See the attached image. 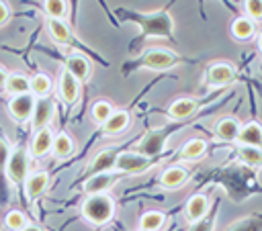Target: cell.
I'll return each instance as SVG.
<instances>
[{"label": "cell", "mask_w": 262, "mask_h": 231, "mask_svg": "<svg viewBox=\"0 0 262 231\" xmlns=\"http://www.w3.org/2000/svg\"><path fill=\"white\" fill-rule=\"evenodd\" d=\"M66 72L76 80V82H88L90 80V76H92V65H90V61L84 57V55H80V53H72V55H68L66 57Z\"/></svg>", "instance_id": "30bf717a"}, {"label": "cell", "mask_w": 262, "mask_h": 231, "mask_svg": "<svg viewBox=\"0 0 262 231\" xmlns=\"http://www.w3.org/2000/svg\"><path fill=\"white\" fill-rule=\"evenodd\" d=\"M231 35H233L235 41H250L256 35V25L250 18L239 16L231 22Z\"/></svg>", "instance_id": "484cf974"}, {"label": "cell", "mask_w": 262, "mask_h": 231, "mask_svg": "<svg viewBox=\"0 0 262 231\" xmlns=\"http://www.w3.org/2000/svg\"><path fill=\"white\" fill-rule=\"evenodd\" d=\"M133 18L141 27V37H170L174 33V18L166 10L133 14Z\"/></svg>", "instance_id": "7a4b0ae2"}, {"label": "cell", "mask_w": 262, "mask_h": 231, "mask_svg": "<svg viewBox=\"0 0 262 231\" xmlns=\"http://www.w3.org/2000/svg\"><path fill=\"white\" fill-rule=\"evenodd\" d=\"M129 123H131V117H129L127 110H115V112L108 117V121L102 123L100 127H102V131H104L106 135H117V133H123V131L129 127Z\"/></svg>", "instance_id": "cb8c5ba5"}, {"label": "cell", "mask_w": 262, "mask_h": 231, "mask_svg": "<svg viewBox=\"0 0 262 231\" xmlns=\"http://www.w3.org/2000/svg\"><path fill=\"white\" fill-rule=\"evenodd\" d=\"M6 76H8V72H6V70L0 65V88L4 86V80H6Z\"/></svg>", "instance_id": "f35d334b"}, {"label": "cell", "mask_w": 262, "mask_h": 231, "mask_svg": "<svg viewBox=\"0 0 262 231\" xmlns=\"http://www.w3.org/2000/svg\"><path fill=\"white\" fill-rule=\"evenodd\" d=\"M4 92L10 96H18V94H29V76L20 74V72H12L6 76L4 80Z\"/></svg>", "instance_id": "44dd1931"}, {"label": "cell", "mask_w": 262, "mask_h": 231, "mask_svg": "<svg viewBox=\"0 0 262 231\" xmlns=\"http://www.w3.org/2000/svg\"><path fill=\"white\" fill-rule=\"evenodd\" d=\"M51 143H53V133H51L49 127L47 129H41V131H35V135L31 139L29 153L33 157H43V155H47L51 151Z\"/></svg>", "instance_id": "ac0fdd59"}, {"label": "cell", "mask_w": 262, "mask_h": 231, "mask_svg": "<svg viewBox=\"0 0 262 231\" xmlns=\"http://www.w3.org/2000/svg\"><path fill=\"white\" fill-rule=\"evenodd\" d=\"M27 225V215L23 211H8L6 217H4V227L8 231H20L23 227Z\"/></svg>", "instance_id": "4dcf8cb0"}, {"label": "cell", "mask_w": 262, "mask_h": 231, "mask_svg": "<svg viewBox=\"0 0 262 231\" xmlns=\"http://www.w3.org/2000/svg\"><path fill=\"white\" fill-rule=\"evenodd\" d=\"M209 213V198L205 194H192L188 200H186V206H184V217L190 225L199 223L201 219H205Z\"/></svg>", "instance_id": "8fae6325"}, {"label": "cell", "mask_w": 262, "mask_h": 231, "mask_svg": "<svg viewBox=\"0 0 262 231\" xmlns=\"http://www.w3.org/2000/svg\"><path fill=\"white\" fill-rule=\"evenodd\" d=\"M260 229V221L256 217H248V219H242L237 221L233 227H229L227 231H258Z\"/></svg>", "instance_id": "d6a6232c"}, {"label": "cell", "mask_w": 262, "mask_h": 231, "mask_svg": "<svg viewBox=\"0 0 262 231\" xmlns=\"http://www.w3.org/2000/svg\"><path fill=\"white\" fill-rule=\"evenodd\" d=\"M115 157H117V149H113V147H104V149H100V151L92 157V161H90V170H92L94 174L111 172V170L115 168Z\"/></svg>", "instance_id": "7402d4cb"}, {"label": "cell", "mask_w": 262, "mask_h": 231, "mask_svg": "<svg viewBox=\"0 0 262 231\" xmlns=\"http://www.w3.org/2000/svg\"><path fill=\"white\" fill-rule=\"evenodd\" d=\"M8 18H10V8H8V4H6V2H0V27H2V25H6V22H8Z\"/></svg>", "instance_id": "d590c367"}, {"label": "cell", "mask_w": 262, "mask_h": 231, "mask_svg": "<svg viewBox=\"0 0 262 231\" xmlns=\"http://www.w3.org/2000/svg\"><path fill=\"white\" fill-rule=\"evenodd\" d=\"M205 153H207V141L201 137H192L180 147L178 157H180V161H196V159L205 157Z\"/></svg>", "instance_id": "d6986e66"}, {"label": "cell", "mask_w": 262, "mask_h": 231, "mask_svg": "<svg viewBox=\"0 0 262 231\" xmlns=\"http://www.w3.org/2000/svg\"><path fill=\"white\" fill-rule=\"evenodd\" d=\"M10 151H12V147L8 145V141L4 137H0V170L6 168V161L10 157Z\"/></svg>", "instance_id": "e575fe53"}, {"label": "cell", "mask_w": 262, "mask_h": 231, "mask_svg": "<svg viewBox=\"0 0 262 231\" xmlns=\"http://www.w3.org/2000/svg\"><path fill=\"white\" fill-rule=\"evenodd\" d=\"M260 123L258 121H248L239 127L237 131V137H235V143L239 147H258L260 149Z\"/></svg>", "instance_id": "4fadbf2b"}, {"label": "cell", "mask_w": 262, "mask_h": 231, "mask_svg": "<svg viewBox=\"0 0 262 231\" xmlns=\"http://www.w3.org/2000/svg\"><path fill=\"white\" fill-rule=\"evenodd\" d=\"M233 78H235V65L233 63H229V61H215V63H211L207 67L205 82L211 88H223L229 82H233Z\"/></svg>", "instance_id": "8992f818"}, {"label": "cell", "mask_w": 262, "mask_h": 231, "mask_svg": "<svg viewBox=\"0 0 262 231\" xmlns=\"http://www.w3.org/2000/svg\"><path fill=\"white\" fill-rule=\"evenodd\" d=\"M209 229H211V221L205 223V219H201L199 223H194V225L190 227V231H209Z\"/></svg>", "instance_id": "8d00e7d4"}, {"label": "cell", "mask_w": 262, "mask_h": 231, "mask_svg": "<svg viewBox=\"0 0 262 231\" xmlns=\"http://www.w3.org/2000/svg\"><path fill=\"white\" fill-rule=\"evenodd\" d=\"M166 129H158V131H151V133H147L143 139H141V143H139V147H137V153H141V155H154V153H158V151H162V143L166 141Z\"/></svg>", "instance_id": "ffe728a7"}, {"label": "cell", "mask_w": 262, "mask_h": 231, "mask_svg": "<svg viewBox=\"0 0 262 231\" xmlns=\"http://www.w3.org/2000/svg\"><path fill=\"white\" fill-rule=\"evenodd\" d=\"M239 127H242V123H239L235 117H223V119H219L217 125H215V135H217L221 141H235Z\"/></svg>", "instance_id": "603a6c76"}, {"label": "cell", "mask_w": 262, "mask_h": 231, "mask_svg": "<svg viewBox=\"0 0 262 231\" xmlns=\"http://www.w3.org/2000/svg\"><path fill=\"white\" fill-rule=\"evenodd\" d=\"M113 112H115V106H113L106 98H98V100H94V104H92V108H90V114H92V119H94L96 125L106 123L108 117H111Z\"/></svg>", "instance_id": "f1b7e54d"}, {"label": "cell", "mask_w": 262, "mask_h": 231, "mask_svg": "<svg viewBox=\"0 0 262 231\" xmlns=\"http://www.w3.org/2000/svg\"><path fill=\"white\" fill-rule=\"evenodd\" d=\"M33 108H35V96H33L31 92H29V94L10 96V100H8V112H10V117H12L16 123H27V121H31Z\"/></svg>", "instance_id": "ba28073f"}, {"label": "cell", "mask_w": 262, "mask_h": 231, "mask_svg": "<svg viewBox=\"0 0 262 231\" xmlns=\"http://www.w3.org/2000/svg\"><path fill=\"white\" fill-rule=\"evenodd\" d=\"M166 223V215L160 211H147L139 217V231H160Z\"/></svg>", "instance_id": "83f0119b"}, {"label": "cell", "mask_w": 262, "mask_h": 231, "mask_svg": "<svg viewBox=\"0 0 262 231\" xmlns=\"http://www.w3.org/2000/svg\"><path fill=\"white\" fill-rule=\"evenodd\" d=\"M242 164H246L248 168H258L260 166V149L258 147H239L237 149Z\"/></svg>", "instance_id": "1f68e13d"}, {"label": "cell", "mask_w": 262, "mask_h": 231, "mask_svg": "<svg viewBox=\"0 0 262 231\" xmlns=\"http://www.w3.org/2000/svg\"><path fill=\"white\" fill-rule=\"evenodd\" d=\"M51 78L47 76V74H43V72H37L35 76H31L29 78V92L35 96V98H45V96H49V92H51Z\"/></svg>", "instance_id": "d4e9b609"}, {"label": "cell", "mask_w": 262, "mask_h": 231, "mask_svg": "<svg viewBox=\"0 0 262 231\" xmlns=\"http://www.w3.org/2000/svg\"><path fill=\"white\" fill-rule=\"evenodd\" d=\"M45 27H47V33L49 37L57 43V45H70L72 43V29L66 20H57V18H45Z\"/></svg>", "instance_id": "9a60e30c"}, {"label": "cell", "mask_w": 262, "mask_h": 231, "mask_svg": "<svg viewBox=\"0 0 262 231\" xmlns=\"http://www.w3.org/2000/svg\"><path fill=\"white\" fill-rule=\"evenodd\" d=\"M188 180V170L180 164L176 166H168L162 174H160V186L166 188V190H176L180 188L184 182Z\"/></svg>", "instance_id": "7c38bea8"}, {"label": "cell", "mask_w": 262, "mask_h": 231, "mask_svg": "<svg viewBox=\"0 0 262 231\" xmlns=\"http://www.w3.org/2000/svg\"><path fill=\"white\" fill-rule=\"evenodd\" d=\"M53 117H55V102L49 96L35 98V108H33V114H31V127H33V131L47 129L49 123L53 121Z\"/></svg>", "instance_id": "52a82bcc"}, {"label": "cell", "mask_w": 262, "mask_h": 231, "mask_svg": "<svg viewBox=\"0 0 262 231\" xmlns=\"http://www.w3.org/2000/svg\"><path fill=\"white\" fill-rule=\"evenodd\" d=\"M119 180V172H100V174H92L86 182H84V192L90 194H106V190H111L115 186V182Z\"/></svg>", "instance_id": "9c48e42d"}, {"label": "cell", "mask_w": 262, "mask_h": 231, "mask_svg": "<svg viewBox=\"0 0 262 231\" xmlns=\"http://www.w3.org/2000/svg\"><path fill=\"white\" fill-rule=\"evenodd\" d=\"M80 213L90 225H106L115 217V200L108 194H90L82 202Z\"/></svg>", "instance_id": "6da1fadb"}, {"label": "cell", "mask_w": 262, "mask_h": 231, "mask_svg": "<svg viewBox=\"0 0 262 231\" xmlns=\"http://www.w3.org/2000/svg\"><path fill=\"white\" fill-rule=\"evenodd\" d=\"M244 10H246V18H250L252 22H256V20H260V16H262V2L250 0V2L244 4Z\"/></svg>", "instance_id": "836d02e7"}, {"label": "cell", "mask_w": 262, "mask_h": 231, "mask_svg": "<svg viewBox=\"0 0 262 231\" xmlns=\"http://www.w3.org/2000/svg\"><path fill=\"white\" fill-rule=\"evenodd\" d=\"M23 186H25V192H27L29 198H37L47 190L49 174L47 172H29V176L23 182Z\"/></svg>", "instance_id": "e0dca14e"}, {"label": "cell", "mask_w": 262, "mask_h": 231, "mask_svg": "<svg viewBox=\"0 0 262 231\" xmlns=\"http://www.w3.org/2000/svg\"><path fill=\"white\" fill-rule=\"evenodd\" d=\"M43 10H45L47 18L63 20V18L68 16L70 6H68V2H63V0H45V2H43Z\"/></svg>", "instance_id": "f546056e"}, {"label": "cell", "mask_w": 262, "mask_h": 231, "mask_svg": "<svg viewBox=\"0 0 262 231\" xmlns=\"http://www.w3.org/2000/svg\"><path fill=\"white\" fill-rule=\"evenodd\" d=\"M194 110H196V100L190 96H180L170 102L168 117L172 121H182V119H188L190 114H194Z\"/></svg>", "instance_id": "2e32d148"}, {"label": "cell", "mask_w": 262, "mask_h": 231, "mask_svg": "<svg viewBox=\"0 0 262 231\" xmlns=\"http://www.w3.org/2000/svg\"><path fill=\"white\" fill-rule=\"evenodd\" d=\"M178 61H180V57L172 49H166V47H149L143 51V55L139 59V63L151 72H166V70L174 67Z\"/></svg>", "instance_id": "277c9868"}, {"label": "cell", "mask_w": 262, "mask_h": 231, "mask_svg": "<svg viewBox=\"0 0 262 231\" xmlns=\"http://www.w3.org/2000/svg\"><path fill=\"white\" fill-rule=\"evenodd\" d=\"M74 149H76V143H74V139H72L68 133L61 131V133L53 135L51 151H53L55 157H70V155L74 153Z\"/></svg>", "instance_id": "4316f807"}, {"label": "cell", "mask_w": 262, "mask_h": 231, "mask_svg": "<svg viewBox=\"0 0 262 231\" xmlns=\"http://www.w3.org/2000/svg\"><path fill=\"white\" fill-rule=\"evenodd\" d=\"M20 231H43V229H41V227H37V225H29V223H27Z\"/></svg>", "instance_id": "74e56055"}, {"label": "cell", "mask_w": 262, "mask_h": 231, "mask_svg": "<svg viewBox=\"0 0 262 231\" xmlns=\"http://www.w3.org/2000/svg\"><path fill=\"white\" fill-rule=\"evenodd\" d=\"M57 90H59V98L66 104H76L78 96H80V82H76L66 70L59 74V82H57Z\"/></svg>", "instance_id": "5bb4252c"}, {"label": "cell", "mask_w": 262, "mask_h": 231, "mask_svg": "<svg viewBox=\"0 0 262 231\" xmlns=\"http://www.w3.org/2000/svg\"><path fill=\"white\" fill-rule=\"evenodd\" d=\"M156 166L154 159H149L147 155H141L137 151H121L115 157V172L121 174H129V176H139L147 170H151Z\"/></svg>", "instance_id": "3957f363"}, {"label": "cell", "mask_w": 262, "mask_h": 231, "mask_svg": "<svg viewBox=\"0 0 262 231\" xmlns=\"http://www.w3.org/2000/svg\"><path fill=\"white\" fill-rule=\"evenodd\" d=\"M4 172H6L8 180H10L14 186H18V184L25 182V178L29 176V151H27V147L16 145V147L10 151V157H8V161H6Z\"/></svg>", "instance_id": "5b68a950"}]
</instances>
